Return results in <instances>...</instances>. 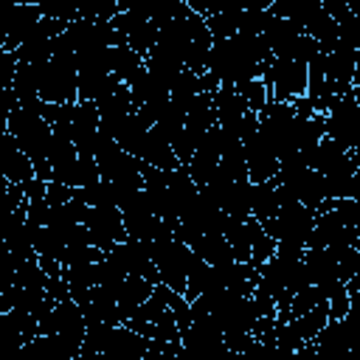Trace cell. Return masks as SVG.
I'll use <instances>...</instances> for the list:
<instances>
[{
	"instance_id": "1",
	"label": "cell",
	"mask_w": 360,
	"mask_h": 360,
	"mask_svg": "<svg viewBox=\"0 0 360 360\" xmlns=\"http://www.w3.org/2000/svg\"><path fill=\"white\" fill-rule=\"evenodd\" d=\"M82 225L87 231V242L98 250H110L115 242L127 239V228H124V217L121 211L112 205V202H104V205H87L84 208V217H82Z\"/></svg>"
},
{
	"instance_id": "2",
	"label": "cell",
	"mask_w": 360,
	"mask_h": 360,
	"mask_svg": "<svg viewBox=\"0 0 360 360\" xmlns=\"http://www.w3.org/2000/svg\"><path fill=\"white\" fill-rule=\"evenodd\" d=\"M312 343L321 349V352H343L346 346H349V329H346V318H340V321H326L321 329H318V335L312 338Z\"/></svg>"
}]
</instances>
